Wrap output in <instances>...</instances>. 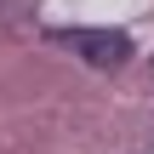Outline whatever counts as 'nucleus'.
Listing matches in <instances>:
<instances>
[{"label": "nucleus", "instance_id": "nucleus-1", "mask_svg": "<svg viewBox=\"0 0 154 154\" xmlns=\"http://www.w3.org/2000/svg\"><path fill=\"white\" fill-rule=\"evenodd\" d=\"M63 46L74 57H86L91 69H126L131 51H137L126 29H63Z\"/></svg>", "mask_w": 154, "mask_h": 154}]
</instances>
